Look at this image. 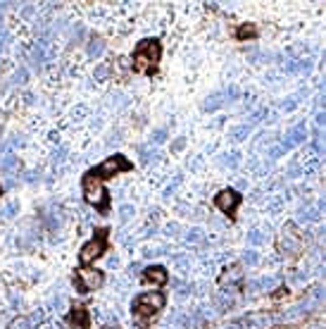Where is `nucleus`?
<instances>
[{
	"mask_svg": "<svg viewBox=\"0 0 326 329\" xmlns=\"http://www.w3.org/2000/svg\"><path fill=\"white\" fill-rule=\"evenodd\" d=\"M164 308V296L160 291H150V293H140L133 301V317L138 324H146L148 320H153L160 310Z\"/></svg>",
	"mask_w": 326,
	"mask_h": 329,
	"instance_id": "1",
	"label": "nucleus"
},
{
	"mask_svg": "<svg viewBox=\"0 0 326 329\" xmlns=\"http://www.w3.org/2000/svg\"><path fill=\"white\" fill-rule=\"evenodd\" d=\"M160 53H162L160 41H155V39L140 41L138 48H136V53H133L136 70H138V72H155L157 62H160Z\"/></svg>",
	"mask_w": 326,
	"mask_h": 329,
	"instance_id": "2",
	"label": "nucleus"
},
{
	"mask_svg": "<svg viewBox=\"0 0 326 329\" xmlns=\"http://www.w3.org/2000/svg\"><path fill=\"white\" fill-rule=\"evenodd\" d=\"M84 196L88 203L95 205V208H100V210L107 208V191L102 188V179L95 177L93 170L86 172V177H84Z\"/></svg>",
	"mask_w": 326,
	"mask_h": 329,
	"instance_id": "3",
	"label": "nucleus"
},
{
	"mask_svg": "<svg viewBox=\"0 0 326 329\" xmlns=\"http://www.w3.org/2000/svg\"><path fill=\"white\" fill-rule=\"evenodd\" d=\"M105 246H107V232H105V229H98L93 239H91V241H88L84 248H81V253H79V260H81L84 265H88L91 260L100 258L102 253H105Z\"/></svg>",
	"mask_w": 326,
	"mask_h": 329,
	"instance_id": "4",
	"label": "nucleus"
},
{
	"mask_svg": "<svg viewBox=\"0 0 326 329\" xmlns=\"http://www.w3.org/2000/svg\"><path fill=\"white\" fill-rule=\"evenodd\" d=\"M131 167L133 164L129 162L124 155H112V157H107L100 167H95L93 174L98 179H110V177H115V174H119V172H129Z\"/></svg>",
	"mask_w": 326,
	"mask_h": 329,
	"instance_id": "5",
	"label": "nucleus"
},
{
	"mask_svg": "<svg viewBox=\"0 0 326 329\" xmlns=\"http://www.w3.org/2000/svg\"><path fill=\"white\" fill-rule=\"evenodd\" d=\"M102 284H105V274H102L100 270H88V267L79 270V274H77V289L79 291L88 293V291L100 289Z\"/></svg>",
	"mask_w": 326,
	"mask_h": 329,
	"instance_id": "6",
	"label": "nucleus"
},
{
	"mask_svg": "<svg viewBox=\"0 0 326 329\" xmlns=\"http://www.w3.org/2000/svg\"><path fill=\"white\" fill-rule=\"evenodd\" d=\"M238 205H241V193H238V191L224 188V191H219L217 193V208L224 212V215H233Z\"/></svg>",
	"mask_w": 326,
	"mask_h": 329,
	"instance_id": "7",
	"label": "nucleus"
},
{
	"mask_svg": "<svg viewBox=\"0 0 326 329\" xmlns=\"http://www.w3.org/2000/svg\"><path fill=\"white\" fill-rule=\"evenodd\" d=\"M143 279H146L148 284L162 286V284H167L169 274H167V270H164L162 265H150V267H146V270H143Z\"/></svg>",
	"mask_w": 326,
	"mask_h": 329,
	"instance_id": "8",
	"label": "nucleus"
},
{
	"mask_svg": "<svg viewBox=\"0 0 326 329\" xmlns=\"http://www.w3.org/2000/svg\"><path fill=\"white\" fill-rule=\"evenodd\" d=\"M69 322H71V327H77V329H88V310L81 306H77L74 310L69 313Z\"/></svg>",
	"mask_w": 326,
	"mask_h": 329,
	"instance_id": "9",
	"label": "nucleus"
},
{
	"mask_svg": "<svg viewBox=\"0 0 326 329\" xmlns=\"http://www.w3.org/2000/svg\"><path fill=\"white\" fill-rule=\"evenodd\" d=\"M303 139H305V124H300V126H295L293 131L288 134V136H286V141L281 143V148H283V150H288V148H291V146H295V143H300V141H303Z\"/></svg>",
	"mask_w": 326,
	"mask_h": 329,
	"instance_id": "10",
	"label": "nucleus"
},
{
	"mask_svg": "<svg viewBox=\"0 0 326 329\" xmlns=\"http://www.w3.org/2000/svg\"><path fill=\"white\" fill-rule=\"evenodd\" d=\"M274 286V279L272 277H262V279H255V282L248 284L250 291H260V289H272Z\"/></svg>",
	"mask_w": 326,
	"mask_h": 329,
	"instance_id": "11",
	"label": "nucleus"
},
{
	"mask_svg": "<svg viewBox=\"0 0 326 329\" xmlns=\"http://www.w3.org/2000/svg\"><path fill=\"white\" fill-rule=\"evenodd\" d=\"M17 164H19V160H17L15 155H8V157H3V162H0V170L5 174H12L17 170Z\"/></svg>",
	"mask_w": 326,
	"mask_h": 329,
	"instance_id": "12",
	"label": "nucleus"
},
{
	"mask_svg": "<svg viewBox=\"0 0 326 329\" xmlns=\"http://www.w3.org/2000/svg\"><path fill=\"white\" fill-rule=\"evenodd\" d=\"M33 327V322H31V317H15V320L10 322V327L8 329H31Z\"/></svg>",
	"mask_w": 326,
	"mask_h": 329,
	"instance_id": "13",
	"label": "nucleus"
},
{
	"mask_svg": "<svg viewBox=\"0 0 326 329\" xmlns=\"http://www.w3.org/2000/svg\"><path fill=\"white\" fill-rule=\"evenodd\" d=\"M102 50H105V43H102L100 39H93L91 43H88V55L98 57V55H102Z\"/></svg>",
	"mask_w": 326,
	"mask_h": 329,
	"instance_id": "14",
	"label": "nucleus"
},
{
	"mask_svg": "<svg viewBox=\"0 0 326 329\" xmlns=\"http://www.w3.org/2000/svg\"><path fill=\"white\" fill-rule=\"evenodd\" d=\"M248 134H250V126H238V129H233L231 131V139L233 141H243Z\"/></svg>",
	"mask_w": 326,
	"mask_h": 329,
	"instance_id": "15",
	"label": "nucleus"
},
{
	"mask_svg": "<svg viewBox=\"0 0 326 329\" xmlns=\"http://www.w3.org/2000/svg\"><path fill=\"white\" fill-rule=\"evenodd\" d=\"M17 212H19V203H15V201H12V203H8L5 208H3V215H5V217H15Z\"/></svg>",
	"mask_w": 326,
	"mask_h": 329,
	"instance_id": "16",
	"label": "nucleus"
},
{
	"mask_svg": "<svg viewBox=\"0 0 326 329\" xmlns=\"http://www.w3.org/2000/svg\"><path fill=\"white\" fill-rule=\"evenodd\" d=\"M219 98H222L219 93H214L212 98H207V103H205V110H214V108H219V105H222V101H219Z\"/></svg>",
	"mask_w": 326,
	"mask_h": 329,
	"instance_id": "17",
	"label": "nucleus"
},
{
	"mask_svg": "<svg viewBox=\"0 0 326 329\" xmlns=\"http://www.w3.org/2000/svg\"><path fill=\"white\" fill-rule=\"evenodd\" d=\"M257 260H260V255H257L255 251H245V253H243V262H248V265H255Z\"/></svg>",
	"mask_w": 326,
	"mask_h": 329,
	"instance_id": "18",
	"label": "nucleus"
},
{
	"mask_svg": "<svg viewBox=\"0 0 326 329\" xmlns=\"http://www.w3.org/2000/svg\"><path fill=\"white\" fill-rule=\"evenodd\" d=\"M255 26H243L241 31H238V39H248V36H255Z\"/></svg>",
	"mask_w": 326,
	"mask_h": 329,
	"instance_id": "19",
	"label": "nucleus"
},
{
	"mask_svg": "<svg viewBox=\"0 0 326 329\" xmlns=\"http://www.w3.org/2000/svg\"><path fill=\"white\" fill-rule=\"evenodd\" d=\"M248 241H250V243H255V246H257V243H262V241H264L262 232H250V234H248Z\"/></svg>",
	"mask_w": 326,
	"mask_h": 329,
	"instance_id": "20",
	"label": "nucleus"
},
{
	"mask_svg": "<svg viewBox=\"0 0 326 329\" xmlns=\"http://www.w3.org/2000/svg\"><path fill=\"white\" fill-rule=\"evenodd\" d=\"M164 139H167V131H164V129H157V131L153 134V141L155 143H162Z\"/></svg>",
	"mask_w": 326,
	"mask_h": 329,
	"instance_id": "21",
	"label": "nucleus"
},
{
	"mask_svg": "<svg viewBox=\"0 0 326 329\" xmlns=\"http://www.w3.org/2000/svg\"><path fill=\"white\" fill-rule=\"evenodd\" d=\"M131 212H133L131 205H124V208L119 210V217H122V219H129V217H131Z\"/></svg>",
	"mask_w": 326,
	"mask_h": 329,
	"instance_id": "22",
	"label": "nucleus"
},
{
	"mask_svg": "<svg viewBox=\"0 0 326 329\" xmlns=\"http://www.w3.org/2000/svg\"><path fill=\"white\" fill-rule=\"evenodd\" d=\"M140 153H143V160H146V162H150V160H157V153H150L148 148H140Z\"/></svg>",
	"mask_w": 326,
	"mask_h": 329,
	"instance_id": "23",
	"label": "nucleus"
},
{
	"mask_svg": "<svg viewBox=\"0 0 326 329\" xmlns=\"http://www.w3.org/2000/svg\"><path fill=\"white\" fill-rule=\"evenodd\" d=\"M186 239H188V241H202V232H198V229H193V232H191V234H188L186 236Z\"/></svg>",
	"mask_w": 326,
	"mask_h": 329,
	"instance_id": "24",
	"label": "nucleus"
},
{
	"mask_svg": "<svg viewBox=\"0 0 326 329\" xmlns=\"http://www.w3.org/2000/svg\"><path fill=\"white\" fill-rule=\"evenodd\" d=\"M64 155H67V148H60L57 153H55V162H60V160H64Z\"/></svg>",
	"mask_w": 326,
	"mask_h": 329,
	"instance_id": "25",
	"label": "nucleus"
},
{
	"mask_svg": "<svg viewBox=\"0 0 326 329\" xmlns=\"http://www.w3.org/2000/svg\"><path fill=\"white\" fill-rule=\"evenodd\" d=\"M226 157H229V160H226V162L231 164V167H233V164H236V162H238V160H236V157H238V155H236V153H233V155H226Z\"/></svg>",
	"mask_w": 326,
	"mask_h": 329,
	"instance_id": "26",
	"label": "nucleus"
},
{
	"mask_svg": "<svg viewBox=\"0 0 326 329\" xmlns=\"http://www.w3.org/2000/svg\"><path fill=\"white\" fill-rule=\"evenodd\" d=\"M283 108H286V110H293V108H295V101H293V98H291V101H288V103H283Z\"/></svg>",
	"mask_w": 326,
	"mask_h": 329,
	"instance_id": "27",
	"label": "nucleus"
}]
</instances>
